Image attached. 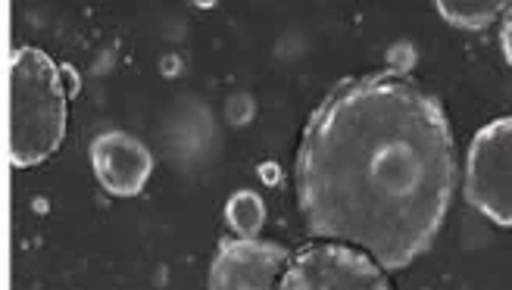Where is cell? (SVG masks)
Segmentation results:
<instances>
[{"label": "cell", "mask_w": 512, "mask_h": 290, "mask_svg": "<svg viewBox=\"0 0 512 290\" xmlns=\"http://www.w3.org/2000/svg\"><path fill=\"white\" fill-rule=\"evenodd\" d=\"M459 181L453 125L416 78L372 72L335 85L306 122L294 188L316 241L403 272L441 234Z\"/></svg>", "instance_id": "1"}, {"label": "cell", "mask_w": 512, "mask_h": 290, "mask_svg": "<svg viewBox=\"0 0 512 290\" xmlns=\"http://www.w3.org/2000/svg\"><path fill=\"white\" fill-rule=\"evenodd\" d=\"M291 250L260 237H228L210 262V290H275Z\"/></svg>", "instance_id": "5"}, {"label": "cell", "mask_w": 512, "mask_h": 290, "mask_svg": "<svg viewBox=\"0 0 512 290\" xmlns=\"http://www.w3.org/2000/svg\"><path fill=\"white\" fill-rule=\"evenodd\" d=\"M225 222L235 231V237H260L266 225V203L256 191H235L225 203Z\"/></svg>", "instance_id": "7"}, {"label": "cell", "mask_w": 512, "mask_h": 290, "mask_svg": "<svg viewBox=\"0 0 512 290\" xmlns=\"http://www.w3.org/2000/svg\"><path fill=\"white\" fill-rule=\"evenodd\" d=\"M506 10L509 4H500V0H438V13L459 29H484Z\"/></svg>", "instance_id": "8"}, {"label": "cell", "mask_w": 512, "mask_h": 290, "mask_svg": "<svg viewBox=\"0 0 512 290\" xmlns=\"http://www.w3.org/2000/svg\"><path fill=\"white\" fill-rule=\"evenodd\" d=\"M466 200L500 225H512V119L484 125L466 153Z\"/></svg>", "instance_id": "4"}, {"label": "cell", "mask_w": 512, "mask_h": 290, "mask_svg": "<svg viewBox=\"0 0 512 290\" xmlns=\"http://www.w3.org/2000/svg\"><path fill=\"white\" fill-rule=\"evenodd\" d=\"M509 29H512V19H509V10L500 16V47H503V60L509 63L512 60V35H509Z\"/></svg>", "instance_id": "9"}, {"label": "cell", "mask_w": 512, "mask_h": 290, "mask_svg": "<svg viewBox=\"0 0 512 290\" xmlns=\"http://www.w3.org/2000/svg\"><path fill=\"white\" fill-rule=\"evenodd\" d=\"M153 153L144 141L125 131H107L91 141V169L97 184L110 197H138L144 194L147 181L153 175Z\"/></svg>", "instance_id": "6"}, {"label": "cell", "mask_w": 512, "mask_h": 290, "mask_svg": "<svg viewBox=\"0 0 512 290\" xmlns=\"http://www.w3.org/2000/svg\"><path fill=\"white\" fill-rule=\"evenodd\" d=\"M275 290H394L372 256L347 244L313 241L291 250Z\"/></svg>", "instance_id": "3"}, {"label": "cell", "mask_w": 512, "mask_h": 290, "mask_svg": "<svg viewBox=\"0 0 512 290\" xmlns=\"http://www.w3.org/2000/svg\"><path fill=\"white\" fill-rule=\"evenodd\" d=\"M72 69L38 47H16L10 57V163L32 169L66 141Z\"/></svg>", "instance_id": "2"}]
</instances>
